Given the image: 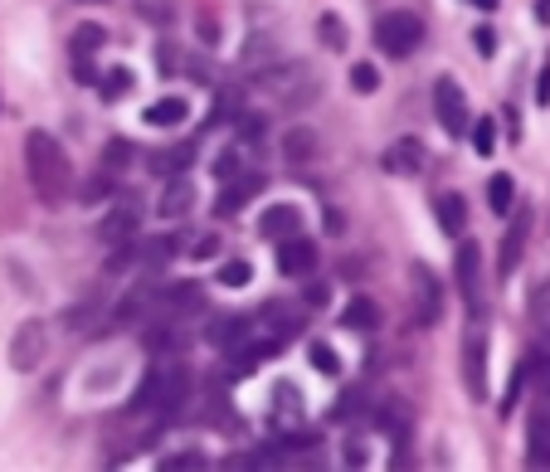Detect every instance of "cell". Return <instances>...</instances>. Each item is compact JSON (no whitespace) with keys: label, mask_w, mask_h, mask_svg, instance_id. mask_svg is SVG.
Listing matches in <instances>:
<instances>
[{"label":"cell","mask_w":550,"mask_h":472,"mask_svg":"<svg viewBox=\"0 0 550 472\" xmlns=\"http://www.w3.org/2000/svg\"><path fill=\"white\" fill-rule=\"evenodd\" d=\"M25 176H30V190L39 195V205H49V210L74 200V161H69L64 142L44 127L25 132Z\"/></svg>","instance_id":"1"},{"label":"cell","mask_w":550,"mask_h":472,"mask_svg":"<svg viewBox=\"0 0 550 472\" xmlns=\"http://www.w3.org/2000/svg\"><path fill=\"white\" fill-rule=\"evenodd\" d=\"M254 83L278 103V108H307L317 93H322V78H312V69L307 64H297V59H288V64H268L263 73H254Z\"/></svg>","instance_id":"2"},{"label":"cell","mask_w":550,"mask_h":472,"mask_svg":"<svg viewBox=\"0 0 550 472\" xmlns=\"http://www.w3.org/2000/svg\"><path fill=\"white\" fill-rule=\"evenodd\" d=\"M185 400H190V375L181 365H156L147 380L137 385V395H132V414L137 409H156L161 419H171Z\"/></svg>","instance_id":"3"},{"label":"cell","mask_w":550,"mask_h":472,"mask_svg":"<svg viewBox=\"0 0 550 472\" xmlns=\"http://www.w3.org/2000/svg\"><path fill=\"white\" fill-rule=\"evenodd\" d=\"M424 39H429V30H424V20H419L414 10H390V15L375 20V49H380L385 59H409V54H419Z\"/></svg>","instance_id":"4"},{"label":"cell","mask_w":550,"mask_h":472,"mask_svg":"<svg viewBox=\"0 0 550 472\" xmlns=\"http://www.w3.org/2000/svg\"><path fill=\"white\" fill-rule=\"evenodd\" d=\"M434 117H439V127L448 137H463L473 122H468V98H463V83L453 78V73H443L434 78Z\"/></svg>","instance_id":"5"},{"label":"cell","mask_w":550,"mask_h":472,"mask_svg":"<svg viewBox=\"0 0 550 472\" xmlns=\"http://www.w3.org/2000/svg\"><path fill=\"white\" fill-rule=\"evenodd\" d=\"M409 292H414V322H419V327H439L443 322V288L424 263L409 268Z\"/></svg>","instance_id":"6"},{"label":"cell","mask_w":550,"mask_h":472,"mask_svg":"<svg viewBox=\"0 0 550 472\" xmlns=\"http://www.w3.org/2000/svg\"><path fill=\"white\" fill-rule=\"evenodd\" d=\"M44 351H49V331H44V322H39V317L20 322L15 341H10V365H15L20 375H30V370L44 365Z\"/></svg>","instance_id":"7"},{"label":"cell","mask_w":550,"mask_h":472,"mask_svg":"<svg viewBox=\"0 0 550 472\" xmlns=\"http://www.w3.org/2000/svg\"><path fill=\"white\" fill-rule=\"evenodd\" d=\"M453 268H458V292H463L468 312L482 322V254H477V244H458Z\"/></svg>","instance_id":"8"},{"label":"cell","mask_w":550,"mask_h":472,"mask_svg":"<svg viewBox=\"0 0 550 472\" xmlns=\"http://www.w3.org/2000/svg\"><path fill=\"white\" fill-rule=\"evenodd\" d=\"M108 44V30L103 25H78L74 35H69V54H74V73L78 83H98V73H93V54Z\"/></svg>","instance_id":"9"},{"label":"cell","mask_w":550,"mask_h":472,"mask_svg":"<svg viewBox=\"0 0 550 472\" xmlns=\"http://www.w3.org/2000/svg\"><path fill=\"white\" fill-rule=\"evenodd\" d=\"M278 273H288V278H307V273H317V244H312L307 234H288V239H278Z\"/></svg>","instance_id":"10"},{"label":"cell","mask_w":550,"mask_h":472,"mask_svg":"<svg viewBox=\"0 0 550 472\" xmlns=\"http://www.w3.org/2000/svg\"><path fill=\"white\" fill-rule=\"evenodd\" d=\"M380 166L390 171V176H419L424 171V142L419 137H400V142H390L385 146V156H380Z\"/></svg>","instance_id":"11"},{"label":"cell","mask_w":550,"mask_h":472,"mask_svg":"<svg viewBox=\"0 0 550 472\" xmlns=\"http://www.w3.org/2000/svg\"><path fill=\"white\" fill-rule=\"evenodd\" d=\"M258 190H263V176L258 171H244V176H234V181H224V190H220V200H215V215L220 219H234L249 200H254Z\"/></svg>","instance_id":"12"},{"label":"cell","mask_w":550,"mask_h":472,"mask_svg":"<svg viewBox=\"0 0 550 472\" xmlns=\"http://www.w3.org/2000/svg\"><path fill=\"white\" fill-rule=\"evenodd\" d=\"M463 375H468V395L473 400H487V336L482 327H468V365H463Z\"/></svg>","instance_id":"13"},{"label":"cell","mask_w":550,"mask_h":472,"mask_svg":"<svg viewBox=\"0 0 550 472\" xmlns=\"http://www.w3.org/2000/svg\"><path fill=\"white\" fill-rule=\"evenodd\" d=\"M137 219H142V205L137 200H117V210L103 219V244H127V239H137Z\"/></svg>","instance_id":"14"},{"label":"cell","mask_w":550,"mask_h":472,"mask_svg":"<svg viewBox=\"0 0 550 472\" xmlns=\"http://www.w3.org/2000/svg\"><path fill=\"white\" fill-rule=\"evenodd\" d=\"M526 234H531V210H516L512 229H507V239H502V254H497V273H502V278H512L516 273L521 249H526Z\"/></svg>","instance_id":"15"},{"label":"cell","mask_w":550,"mask_h":472,"mask_svg":"<svg viewBox=\"0 0 550 472\" xmlns=\"http://www.w3.org/2000/svg\"><path fill=\"white\" fill-rule=\"evenodd\" d=\"M190 205H195V185L185 176H171L166 190H161V200H156V219H181L190 215Z\"/></svg>","instance_id":"16"},{"label":"cell","mask_w":550,"mask_h":472,"mask_svg":"<svg viewBox=\"0 0 550 472\" xmlns=\"http://www.w3.org/2000/svg\"><path fill=\"white\" fill-rule=\"evenodd\" d=\"M258 229L278 244V239H288V234H302V210L297 205H268L263 219H258Z\"/></svg>","instance_id":"17"},{"label":"cell","mask_w":550,"mask_h":472,"mask_svg":"<svg viewBox=\"0 0 550 472\" xmlns=\"http://www.w3.org/2000/svg\"><path fill=\"white\" fill-rule=\"evenodd\" d=\"M273 424H278V429H297V424H302V395H297L293 380L273 385Z\"/></svg>","instance_id":"18"},{"label":"cell","mask_w":550,"mask_h":472,"mask_svg":"<svg viewBox=\"0 0 550 472\" xmlns=\"http://www.w3.org/2000/svg\"><path fill=\"white\" fill-rule=\"evenodd\" d=\"M526 463L531 468H550V409H541L526 429Z\"/></svg>","instance_id":"19"},{"label":"cell","mask_w":550,"mask_h":472,"mask_svg":"<svg viewBox=\"0 0 550 472\" xmlns=\"http://www.w3.org/2000/svg\"><path fill=\"white\" fill-rule=\"evenodd\" d=\"M434 215H439L443 234H453V239L468 229V205H463V195H458V190H443L439 200H434Z\"/></svg>","instance_id":"20"},{"label":"cell","mask_w":550,"mask_h":472,"mask_svg":"<svg viewBox=\"0 0 550 472\" xmlns=\"http://www.w3.org/2000/svg\"><path fill=\"white\" fill-rule=\"evenodd\" d=\"M93 88H98V98H103V103H122V98H127L132 88H137V73L117 64V69L98 73V83H93Z\"/></svg>","instance_id":"21"},{"label":"cell","mask_w":550,"mask_h":472,"mask_svg":"<svg viewBox=\"0 0 550 472\" xmlns=\"http://www.w3.org/2000/svg\"><path fill=\"white\" fill-rule=\"evenodd\" d=\"M185 117H190V103H185V98H156V103L142 112L147 127H181Z\"/></svg>","instance_id":"22"},{"label":"cell","mask_w":550,"mask_h":472,"mask_svg":"<svg viewBox=\"0 0 550 472\" xmlns=\"http://www.w3.org/2000/svg\"><path fill=\"white\" fill-rule=\"evenodd\" d=\"M341 327L346 331H375L380 327V302H370V297H351L346 312H341Z\"/></svg>","instance_id":"23"},{"label":"cell","mask_w":550,"mask_h":472,"mask_svg":"<svg viewBox=\"0 0 550 472\" xmlns=\"http://www.w3.org/2000/svg\"><path fill=\"white\" fill-rule=\"evenodd\" d=\"M268 64H278V44L268 35H254L249 44H244V54H239V69L244 73H263Z\"/></svg>","instance_id":"24"},{"label":"cell","mask_w":550,"mask_h":472,"mask_svg":"<svg viewBox=\"0 0 550 472\" xmlns=\"http://www.w3.org/2000/svg\"><path fill=\"white\" fill-rule=\"evenodd\" d=\"M195 146H200V142H185V146H171V151H156L151 171H156V176H185V166L195 161Z\"/></svg>","instance_id":"25"},{"label":"cell","mask_w":550,"mask_h":472,"mask_svg":"<svg viewBox=\"0 0 550 472\" xmlns=\"http://www.w3.org/2000/svg\"><path fill=\"white\" fill-rule=\"evenodd\" d=\"M487 205H492V215H512L516 205V181L507 171H497L492 181H487Z\"/></svg>","instance_id":"26"},{"label":"cell","mask_w":550,"mask_h":472,"mask_svg":"<svg viewBox=\"0 0 550 472\" xmlns=\"http://www.w3.org/2000/svg\"><path fill=\"white\" fill-rule=\"evenodd\" d=\"M283 156H288V161H312V156H317V132H307V127L283 132Z\"/></svg>","instance_id":"27"},{"label":"cell","mask_w":550,"mask_h":472,"mask_svg":"<svg viewBox=\"0 0 550 472\" xmlns=\"http://www.w3.org/2000/svg\"><path fill=\"white\" fill-rule=\"evenodd\" d=\"M531 322L541 331V346H550V283L531 288Z\"/></svg>","instance_id":"28"},{"label":"cell","mask_w":550,"mask_h":472,"mask_svg":"<svg viewBox=\"0 0 550 472\" xmlns=\"http://www.w3.org/2000/svg\"><path fill=\"white\" fill-rule=\"evenodd\" d=\"M526 380L550 400V346H536V351L526 356Z\"/></svg>","instance_id":"29"},{"label":"cell","mask_w":550,"mask_h":472,"mask_svg":"<svg viewBox=\"0 0 550 472\" xmlns=\"http://www.w3.org/2000/svg\"><path fill=\"white\" fill-rule=\"evenodd\" d=\"M210 171H215V181H220V185L234 181V176H244V171H249V166H244V146H224Z\"/></svg>","instance_id":"30"},{"label":"cell","mask_w":550,"mask_h":472,"mask_svg":"<svg viewBox=\"0 0 550 472\" xmlns=\"http://www.w3.org/2000/svg\"><path fill=\"white\" fill-rule=\"evenodd\" d=\"M268 137V117L263 112H239V146L249 151V146H258Z\"/></svg>","instance_id":"31"},{"label":"cell","mask_w":550,"mask_h":472,"mask_svg":"<svg viewBox=\"0 0 550 472\" xmlns=\"http://www.w3.org/2000/svg\"><path fill=\"white\" fill-rule=\"evenodd\" d=\"M307 361H312V370H322V375H341V356H336V346H327V341H312L307 346Z\"/></svg>","instance_id":"32"},{"label":"cell","mask_w":550,"mask_h":472,"mask_svg":"<svg viewBox=\"0 0 550 472\" xmlns=\"http://www.w3.org/2000/svg\"><path fill=\"white\" fill-rule=\"evenodd\" d=\"M112 190V171H98V176H88L83 185H74V195L83 200V205H98V200H108Z\"/></svg>","instance_id":"33"},{"label":"cell","mask_w":550,"mask_h":472,"mask_svg":"<svg viewBox=\"0 0 550 472\" xmlns=\"http://www.w3.org/2000/svg\"><path fill=\"white\" fill-rule=\"evenodd\" d=\"M317 35H322V44H327L331 54L346 49V25H341V15H322V20H317Z\"/></svg>","instance_id":"34"},{"label":"cell","mask_w":550,"mask_h":472,"mask_svg":"<svg viewBox=\"0 0 550 472\" xmlns=\"http://www.w3.org/2000/svg\"><path fill=\"white\" fill-rule=\"evenodd\" d=\"M137 15L151 20V25H171L176 20V5L171 0H137Z\"/></svg>","instance_id":"35"},{"label":"cell","mask_w":550,"mask_h":472,"mask_svg":"<svg viewBox=\"0 0 550 472\" xmlns=\"http://www.w3.org/2000/svg\"><path fill=\"white\" fill-rule=\"evenodd\" d=\"M249 278H254V268H249V258H229V263H224V268H220V283H224V288H244Z\"/></svg>","instance_id":"36"},{"label":"cell","mask_w":550,"mask_h":472,"mask_svg":"<svg viewBox=\"0 0 550 472\" xmlns=\"http://www.w3.org/2000/svg\"><path fill=\"white\" fill-rule=\"evenodd\" d=\"M473 146L477 156H492V146H497V122L492 117H477L473 122Z\"/></svg>","instance_id":"37"},{"label":"cell","mask_w":550,"mask_h":472,"mask_svg":"<svg viewBox=\"0 0 550 472\" xmlns=\"http://www.w3.org/2000/svg\"><path fill=\"white\" fill-rule=\"evenodd\" d=\"M132 161V142L127 137H112L108 146H103V171H117V166H127Z\"/></svg>","instance_id":"38"},{"label":"cell","mask_w":550,"mask_h":472,"mask_svg":"<svg viewBox=\"0 0 550 472\" xmlns=\"http://www.w3.org/2000/svg\"><path fill=\"white\" fill-rule=\"evenodd\" d=\"M346 78H351L356 93H375V88H380V69H375V64H351Z\"/></svg>","instance_id":"39"},{"label":"cell","mask_w":550,"mask_h":472,"mask_svg":"<svg viewBox=\"0 0 550 472\" xmlns=\"http://www.w3.org/2000/svg\"><path fill=\"white\" fill-rule=\"evenodd\" d=\"M190 468H205V453H171V458H161V472H190Z\"/></svg>","instance_id":"40"},{"label":"cell","mask_w":550,"mask_h":472,"mask_svg":"<svg viewBox=\"0 0 550 472\" xmlns=\"http://www.w3.org/2000/svg\"><path fill=\"white\" fill-rule=\"evenodd\" d=\"M234 117H239V88H224L215 98V117L210 122H234Z\"/></svg>","instance_id":"41"},{"label":"cell","mask_w":550,"mask_h":472,"mask_svg":"<svg viewBox=\"0 0 550 472\" xmlns=\"http://www.w3.org/2000/svg\"><path fill=\"white\" fill-rule=\"evenodd\" d=\"M521 390H526V365H516V370H512V385H507V395H502V419H507V414L516 409Z\"/></svg>","instance_id":"42"},{"label":"cell","mask_w":550,"mask_h":472,"mask_svg":"<svg viewBox=\"0 0 550 472\" xmlns=\"http://www.w3.org/2000/svg\"><path fill=\"white\" fill-rule=\"evenodd\" d=\"M185 254L195 258V263H200V258H215V254H220V234H205V239H190V244H185Z\"/></svg>","instance_id":"43"},{"label":"cell","mask_w":550,"mask_h":472,"mask_svg":"<svg viewBox=\"0 0 550 472\" xmlns=\"http://www.w3.org/2000/svg\"><path fill=\"white\" fill-rule=\"evenodd\" d=\"M473 44H477V54H482V59H492V54H497V30H487V25L473 30Z\"/></svg>","instance_id":"44"},{"label":"cell","mask_w":550,"mask_h":472,"mask_svg":"<svg viewBox=\"0 0 550 472\" xmlns=\"http://www.w3.org/2000/svg\"><path fill=\"white\" fill-rule=\"evenodd\" d=\"M366 458H370L366 438H356V434H351V438H346V463H366Z\"/></svg>","instance_id":"45"},{"label":"cell","mask_w":550,"mask_h":472,"mask_svg":"<svg viewBox=\"0 0 550 472\" xmlns=\"http://www.w3.org/2000/svg\"><path fill=\"white\" fill-rule=\"evenodd\" d=\"M536 103H541V108H550V64L541 69V83H536Z\"/></svg>","instance_id":"46"},{"label":"cell","mask_w":550,"mask_h":472,"mask_svg":"<svg viewBox=\"0 0 550 472\" xmlns=\"http://www.w3.org/2000/svg\"><path fill=\"white\" fill-rule=\"evenodd\" d=\"M307 302L322 307V302H327V283H307Z\"/></svg>","instance_id":"47"},{"label":"cell","mask_w":550,"mask_h":472,"mask_svg":"<svg viewBox=\"0 0 550 472\" xmlns=\"http://www.w3.org/2000/svg\"><path fill=\"white\" fill-rule=\"evenodd\" d=\"M536 20H541V25H550V0H536Z\"/></svg>","instance_id":"48"},{"label":"cell","mask_w":550,"mask_h":472,"mask_svg":"<svg viewBox=\"0 0 550 472\" xmlns=\"http://www.w3.org/2000/svg\"><path fill=\"white\" fill-rule=\"evenodd\" d=\"M477 10H497V5H502V0H473Z\"/></svg>","instance_id":"49"},{"label":"cell","mask_w":550,"mask_h":472,"mask_svg":"<svg viewBox=\"0 0 550 472\" xmlns=\"http://www.w3.org/2000/svg\"><path fill=\"white\" fill-rule=\"evenodd\" d=\"M83 5H103V0H83Z\"/></svg>","instance_id":"50"}]
</instances>
